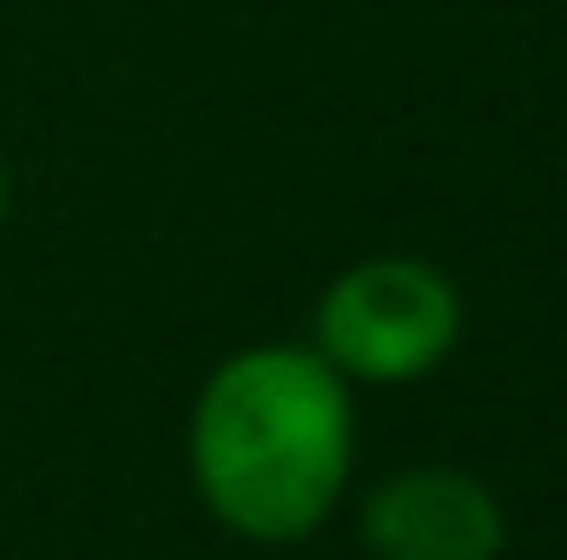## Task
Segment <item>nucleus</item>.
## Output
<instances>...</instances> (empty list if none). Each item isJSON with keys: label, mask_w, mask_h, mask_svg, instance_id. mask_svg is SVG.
<instances>
[{"label": "nucleus", "mask_w": 567, "mask_h": 560, "mask_svg": "<svg viewBox=\"0 0 567 560\" xmlns=\"http://www.w3.org/2000/svg\"><path fill=\"white\" fill-rule=\"evenodd\" d=\"M192 481L205 508L265 548L310 541L350 481L357 403L350 383L310 343H258L225 356L185 428Z\"/></svg>", "instance_id": "obj_1"}, {"label": "nucleus", "mask_w": 567, "mask_h": 560, "mask_svg": "<svg viewBox=\"0 0 567 560\" xmlns=\"http://www.w3.org/2000/svg\"><path fill=\"white\" fill-rule=\"evenodd\" d=\"M357 535L370 560H502L508 508L482 475L423 462L370 488Z\"/></svg>", "instance_id": "obj_3"}, {"label": "nucleus", "mask_w": 567, "mask_h": 560, "mask_svg": "<svg viewBox=\"0 0 567 560\" xmlns=\"http://www.w3.org/2000/svg\"><path fill=\"white\" fill-rule=\"evenodd\" d=\"M0 218H7V158H0Z\"/></svg>", "instance_id": "obj_4"}, {"label": "nucleus", "mask_w": 567, "mask_h": 560, "mask_svg": "<svg viewBox=\"0 0 567 560\" xmlns=\"http://www.w3.org/2000/svg\"><path fill=\"white\" fill-rule=\"evenodd\" d=\"M462 343V290L423 258H363L317 297V356L343 383H423Z\"/></svg>", "instance_id": "obj_2"}]
</instances>
